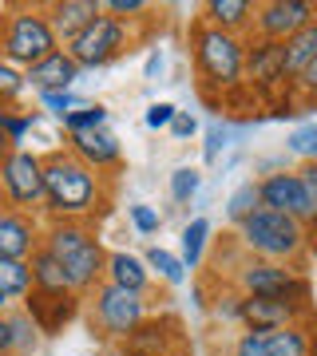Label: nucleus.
Segmentation results:
<instances>
[{
	"mask_svg": "<svg viewBox=\"0 0 317 356\" xmlns=\"http://www.w3.org/2000/svg\"><path fill=\"white\" fill-rule=\"evenodd\" d=\"M95 242V234L88 229V222L84 218H63V222H52L48 229H44V250L48 254H56L60 261H68V257H76L84 245Z\"/></svg>",
	"mask_w": 317,
	"mask_h": 356,
	"instance_id": "obj_18",
	"label": "nucleus"
},
{
	"mask_svg": "<svg viewBox=\"0 0 317 356\" xmlns=\"http://www.w3.org/2000/svg\"><path fill=\"white\" fill-rule=\"evenodd\" d=\"M24 313L40 325L44 337H60L79 317V293H40L32 289L24 297Z\"/></svg>",
	"mask_w": 317,
	"mask_h": 356,
	"instance_id": "obj_12",
	"label": "nucleus"
},
{
	"mask_svg": "<svg viewBox=\"0 0 317 356\" xmlns=\"http://www.w3.org/2000/svg\"><path fill=\"white\" fill-rule=\"evenodd\" d=\"M28 79L20 67H13L8 60H0V99H16V95H24Z\"/></svg>",
	"mask_w": 317,
	"mask_h": 356,
	"instance_id": "obj_38",
	"label": "nucleus"
},
{
	"mask_svg": "<svg viewBox=\"0 0 317 356\" xmlns=\"http://www.w3.org/2000/svg\"><path fill=\"white\" fill-rule=\"evenodd\" d=\"M238 293L242 297H270V301H293L305 305L309 301V281L293 266L278 261H250L238 269Z\"/></svg>",
	"mask_w": 317,
	"mask_h": 356,
	"instance_id": "obj_6",
	"label": "nucleus"
},
{
	"mask_svg": "<svg viewBox=\"0 0 317 356\" xmlns=\"http://www.w3.org/2000/svg\"><path fill=\"white\" fill-rule=\"evenodd\" d=\"M314 60H317V20L286 40V72H290V79H297Z\"/></svg>",
	"mask_w": 317,
	"mask_h": 356,
	"instance_id": "obj_23",
	"label": "nucleus"
},
{
	"mask_svg": "<svg viewBox=\"0 0 317 356\" xmlns=\"http://www.w3.org/2000/svg\"><path fill=\"white\" fill-rule=\"evenodd\" d=\"M40 245H44V229L36 226V218L13 206H0V257L32 261Z\"/></svg>",
	"mask_w": 317,
	"mask_h": 356,
	"instance_id": "obj_13",
	"label": "nucleus"
},
{
	"mask_svg": "<svg viewBox=\"0 0 317 356\" xmlns=\"http://www.w3.org/2000/svg\"><path fill=\"white\" fill-rule=\"evenodd\" d=\"M246 79L254 91H274L281 83H290L286 72V44L281 40H250L246 51Z\"/></svg>",
	"mask_w": 317,
	"mask_h": 356,
	"instance_id": "obj_11",
	"label": "nucleus"
},
{
	"mask_svg": "<svg viewBox=\"0 0 317 356\" xmlns=\"http://www.w3.org/2000/svg\"><path fill=\"white\" fill-rule=\"evenodd\" d=\"M314 111H317V103H314Z\"/></svg>",
	"mask_w": 317,
	"mask_h": 356,
	"instance_id": "obj_51",
	"label": "nucleus"
},
{
	"mask_svg": "<svg viewBox=\"0 0 317 356\" xmlns=\"http://www.w3.org/2000/svg\"><path fill=\"white\" fill-rule=\"evenodd\" d=\"M44 191H48L44 210L56 222H63V218H88L103 202L100 175L88 163H79L72 151L44 154Z\"/></svg>",
	"mask_w": 317,
	"mask_h": 356,
	"instance_id": "obj_1",
	"label": "nucleus"
},
{
	"mask_svg": "<svg viewBox=\"0 0 317 356\" xmlns=\"http://www.w3.org/2000/svg\"><path fill=\"white\" fill-rule=\"evenodd\" d=\"M103 13L127 24V20H139L143 13H151V4H147V0H107V4H103Z\"/></svg>",
	"mask_w": 317,
	"mask_h": 356,
	"instance_id": "obj_39",
	"label": "nucleus"
},
{
	"mask_svg": "<svg viewBox=\"0 0 317 356\" xmlns=\"http://www.w3.org/2000/svg\"><path fill=\"white\" fill-rule=\"evenodd\" d=\"M270 356H314V337H309V329H302V325L281 329L274 348H270Z\"/></svg>",
	"mask_w": 317,
	"mask_h": 356,
	"instance_id": "obj_29",
	"label": "nucleus"
},
{
	"mask_svg": "<svg viewBox=\"0 0 317 356\" xmlns=\"http://www.w3.org/2000/svg\"><path fill=\"white\" fill-rule=\"evenodd\" d=\"M167 356H175V353H167Z\"/></svg>",
	"mask_w": 317,
	"mask_h": 356,
	"instance_id": "obj_52",
	"label": "nucleus"
},
{
	"mask_svg": "<svg viewBox=\"0 0 317 356\" xmlns=\"http://www.w3.org/2000/svg\"><path fill=\"white\" fill-rule=\"evenodd\" d=\"M103 356H131V353H127L123 344H111V348H107V353H103Z\"/></svg>",
	"mask_w": 317,
	"mask_h": 356,
	"instance_id": "obj_48",
	"label": "nucleus"
},
{
	"mask_svg": "<svg viewBox=\"0 0 317 356\" xmlns=\"http://www.w3.org/2000/svg\"><path fill=\"white\" fill-rule=\"evenodd\" d=\"M60 36H56V28H52L48 13L44 8H13V13L0 20V60H8L13 67L28 72V67H36L40 60H48L52 51H60Z\"/></svg>",
	"mask_w": 317,
	"mask_h": 356,
	"instance_id": "obj_3",
	"label": "nucleus"
},
{
	"mask_svg": "<svg viewBox=\"0 0 317 356\" xmlns=\"http://www.w3.org/2000/svg\"><path fill=\"white\" fill-rule=\"evenodd\" d=\"M143 261H147L151 273H159L167 285H183V281H187V266H183V257L171 254V250H163V245H151V250L143 254Z\"/></svg>",
	"mask_w": 317,
	"mask_h": 356,
	"instance_id": "obj_28",
	"label": "nucleus"
},
{
	"mask_svg": "<svg viewBox=\"0 0 317 356\" xmlns=\"http://www.w3.org/2000/svg\"><path fill=\"white\" fill-rule=\"evenodd\" d=\"M44 13H48L56 36H60L63 44H72L91 20H100L103 16V4H95V0H52Z\"/></svg>",
	"mask_w": 317,
	"mask_h": 356,
	"instance_id": "obj_16",
	"label": "nucleus"
},
{
	"mask_svg": "<svg viewBox=\"0 0 317 356\" xmlns=\"http://www.w3.org/2000/svg\"><path fill=\"white\" fill-rule=\"evenodd\" d=\"M4 313H8V297H4V293H0V317H4Z\"/></svg>",
	"mask_w": 317,
	"mask_h": 356,
	"instance_id": "obj_49",
	"label": "nucleus"
},
{
	"mask_svg": "<svg viewBox=\"0 0 317 356\" xmlns=\"http://www.w3.org/2000/svg\"><path fill=\"white\" fill-rule=\"evenodd\" d=\"M8 321H13V341H16V356H28V353H36V344H40V325L32 317H28L24 309H16V313H8Z\"/></svg>",
	"mask_w": 317,
	"mask_h": 356,
	"instance_id": "obj_32",
	"label": "nucleus"
},
{
	"mask_svg": "<svg viewBox=\"0 0 317 356\" xmlns=\"http://www.w3.org/2000/svg\"><path fill=\"white\" fill-rule=\"evenodd\" d=\"M278 332L274 329H242L238 341H234V348H230V356H270V348H274V341H278Z\"/></svg>",
	"mask_w": 317,
	"mask_h": 356,
	"instance_id": "obj_30",
	"label": "nucleus"
},
{
	"mask_svg": "<svg viewBox=\"0 0 317 356\" xmlns=\"http://www.w3.org/2000/svg\"><path fill=\"white\" fill-rule=\"evenodd\" d=\"M286 151L297 154L302 163H317V119L314 123H302V127L290 131V139H286Z\"/></svg>",
	"mask_w": 317,
	"mask_h": 356,
	"instance_id": "obj_33",
	"label": "nucleus"
},
{
	"mask_svg": "<svg viewBox=\"0 0 317 356\" xmlns=\"http://www.w3.org/2000/svg\"><path fill=\"white\" fill-rule=\"evenodd\" d=\"M305 313V305H293V301H270V297H246L242 301V325L246 329H290L297 325Z\"/></svg>",
	"mask_w": 317,
	"mask_h": 356,
	"instance_id": "obj_15",
	"label": "nucleus"
},
{
	"mask_svg": "<svg viewBox=\"0 0 317 356\" xmlns=\"http://www.w3.org/2000/svg\"><path fill=\"white\" fill-rule=\"evenodd\" d=\"M63 131H68V139L72 135H91V131H107V123H111V111L103 107V103H88L84 111L68 115V119H60Z\"/></svg>",
	"mask_w": 317,
	"mask_h": 356,
	"instance_id": "obj_27",
	"label": "nucleus"
},
{
	"mask_svg": "<svg viewBox=\"0 0 317 356\" xmlns=\"http://www.w3.org/2000/svg\"><path fill=\"white\" fill-rule=\"evenodd\" d=\"M302 182H305V191H309V198H314V206H317V163H302Z\"/></svg>",
	"mask_w": 317,
	"mask_h": 356,
	"instance_id": "obj_45",
	"label": "nucleus"
},
{
	"mask_svg": "<svg viewBox=\"0 0 317 356\" xmlns=\"http://www.w3.org/2000/svg\"><path fill=\"white\" fill-rule=\"evenodd\" d=\"M258 206H262V191H258V182H242L238 191L226 198V218L238 226V222H246Z\"/></svg>",
	"mask_w": 317,
	"mask_h": 356,
	"instance_id": "obj_31",
	"label": "nucleus"
},
{
	"mask_svg": "<svg viewBox=\"0 0 317 356\" xmlns=\"http://www.w3.org/2000/svg\"><path fill=\"white\" fill-rule=\"evenodd\" d=\"M250 127H258V119H254V123H230V119H215V123L206 127L203 159H206V163H215V159H218V151H222V147H230V139H238V135H246Z\"/></svg>",
	"mask_w": 317,
	"mask_h": 356,
	"instance_id": "obj_26",
	"label": "nucleus"
},
{
	"mask_svg": "<svg viewBox=\"0 0 317 356\" xmlns=\"http://www.w3.org/2000/svg\"><path fill=\"white\" fill-rule=\"evenodd\" d=\"M0 356H16V341H13V321H8V313L0 317Z\"/></svg>",
	"mask_w": 317,
	"mask_h": 356,
	"instance_id": "obj_44",
	"label": "nucleus"
},
{
	"mask_svg": "<svg viewBox=\"0 0 317 356\" xmlns=\"http://www.w3.org/2000/svg\"><path fill=\"white\" fill-rule=\"evenodd\" d=\"M178 119V107L175 103H151V107H147V115H143V123H147V127L151 131H171V123H175Z\"/></svg>",
	"mask_w": 317,
	"mask_h": 356,
	"instance_id": "obj_40",
	"label": "nucleus"
},
{
	"mask_svg": "<svg viewBox=\"0 0 317 356\" xmlns=\"http://www.w3.org/2000/svg\"><path fill=\"white\" fill-rule=\"evenodd\" d=\"M167 329H175V321H143L139 329L123 341V348L131 356H167L175 348V337Z\"/></svg>",
	"mask_w": 317,
	"mask_h": 356,
	"instance_id": "obj_21",
	"label": "nucleus"
},
{
	"mask_svg": "<svg viewBox=\"0 0 317 356\" xmlns=\"http://www.w3.org/2000/svg\"><path fill=\"white\" fill-rule=\"evenodd\" d=\"M314 356H317V337H314Z\"/></svg>",
	"mask_w": 317,
	"mask_h": 356,
	"instance_id": "obj_50",
	"label": "nucleus"
},
{
	"mask_svg": "<svg viewBox=\"0 0 317 356\" xmlns=\"http://www.w3.org/2000/svg\"><path fill=\"white\" fill-rule=\"evenodd\" d=\"M0 191H4V202L13 210H40L48 202V191H44V154H32V151H13V159L4 163L0 170Z\"/></svg>",
	"mask_w": 317,
	"mask_h": 356,
	"instance_id": "obj_7",
	"label": "nucleus"
},
{
	"mask_svg": "<svg viewBox=\"0 0 317 356\" xmlns=\"http://www.w3.org/2000/svg\"><path fill=\"white\" fill-rule=\"evenodd\" d=\"M13 143H8V135H4V131H0V170H4V163H8V159H13Z\"/></svg>",
	"mask_w": 317,
	"mask_h": 356,
	"instance_id": "obj_47",
	"label": "nucleus"
},
{
	"mask_svg": "<svg viewBox=\"0 0 317 356\" xmlns=\"http://www.w3.org/2000/svg\"><path fill=\"white\" fill-rule=\"evenodd\" d=\"M40 107L44 111H52L56 119H68V115H76L88 107V99L84 95H76V91H48V95H40Z\"/></svg>",
	"mask_w": 317,
	"mask_h": 356,
	"instance_id": "obj_34",
	"label": "nucleus"
},
{
	"mask_svg": "<svg viewBox=\"0 0 317 356\" xmlns=\"http://www.w3.org/2000/svg\"><path fill=\"white\" fill-rule=\"evenodd\" d=\"M190 44H194V67L199 76L218 91H238L242 79H246V51H250V40L234 36V32H222V28L199 24L190 32Z\"/></svg>",
	"mask_w": 317,
	"mask_h": 356,
	"instance_id": "obj_4",
	"label": "nucleus"
},
{
	"mask_svg": "<svg viewBox=\"0 0 317 356\" xmlns=\"http://www.w3.org/2000/svg\"><path fill=\"white\" fill-rule=\"evenodd\" d=\"M159 72H163V51H151V60H147V67H143V76L155 79Z\"/></svg>",
	"mask_w": 317,
	"mask_h": 356,
	"instance_id": "obj_46",
	"label": "nucleus"
},
{
	"mask_svg": "<svg viewBox=\"0 0 317 356\" xmlns=\"http://www.w3.org/2000/svg\"><path fill=\"white\" fill-rule=\"evenodd\" d=\"M127 218H131V226L139 229L143 238H151V234H159V226H163V218H159V210L147 202H131L127 206Z\"/></svg>",
	"mask_w": 317,
	"mask_h": 356,
	"instance_id": "obj_37",
	"label": "nucleus"
},
{
	"mask_svg": "<svg viewBox=\"0 0 317 356\" xmlns=\"http://www.w3.org/2000/svg\"><path fill=\"white\" fill-rule=\"evenodd\" d=\"M199 186H203V175H199L194 166L171 170V198H175V202H190V198L199 194Z\"/></svg>",
	"mask_w": 317,
	"mask_h": 356,
	"instance_id": "obj_35",
	"label": "nucleus"
},
{
	"mask_svg": "<svg viewBox=\"0 0 317 356\" xmlns=\"http://www.w3.org/2000/svg\"><path fill=\"white\" fill-rule=\"evenodd\" d=\"M238 242L258 254L262 261H278V266H290L305 254L309 245V234H305V222L290 214H278V210H266L258 206L246 222H238Z\"/></svg>",
	"mask_w": 317,
	"mask_h": 356,
	"instance_id": "obj_2",
	"label": "nucleus"
},
{
	"mask_svg": "<svg viewBox=\"0 0 317 356\" xmlns=\"http://www.w3.org/2000/svg\"><path fill=\"white\" fill-rule=\"evenodd\" d=\"M254 13H258V4H250V0H206L203 4V24L242 36V32L254 28Z\"/></svg>",
	"mask_w": 317,
	"mask_h": 356,
	"instance_id": "obj_19",
	"label": "nucleus"
},
{
	"mask_svg": "<svg viewBox=\"0 0 317 356\" xmlns=\"http://www.w3.org/2000/svg\"><path fill=\"white\" fill-rule=\"evenodd\" d=\"M40 115L36 111H24V115H13V111H0V131L8 135V143H13L16 151H20V143L28 139V131H32V123H36Z\"/></svg>",
	"mask_w": 317,
	"mask_h": 356,
	"instance_id": "obj_36",
	"label": "nucleus"
},
{
	"mask_svg": "<svg viewBox=\"0 0 317 356\" xmlns=\"http://www.w3.org/2000/svg\"><path fill=\"white\" fill-rule=\"evenodd\" d=\"M262 191V206L266 210H278V214H290L297 222H317V206L305 191V182L297 170H278V175H266L258 182Z\"/></svg>",
	"mask_w": 317,
	"mask_h": 356,
	"instance_id": "obj_10",
	"label": "nucleus"
},
{
	"mask_svg": "<svg viewBox=\"0 0 317 356\" xmlns=\"http://www.w3.org/2000/svg\"><path fill=\"white\" fill-rule=\"evenodd\" d=\"M242 301H246L242 293H222L210 313H215V321H242Z\"/></svg>",
	"mask_w": 317,
	"mask_h": 356,
	"instance_id": "obj_41",
	"label": "nucleus"
},
{
	"mask_svg": "<svg viewBox=\"0 0 317 356\" xmlns=\"http://www.w3.org/2000/svg\"><path fill=\"white\" fill-rule=\"evenodd\" d=\"M293 88L302 91V95H317V60H314L309 67H305V72H302L297 79H293Z\"/></svg>",
	"mask_w": 317,
	"mask_h": 356,
	"instance_id": "obj_43",
	"label": "nucleus"
},
{
	"mask_svg": "<svg viewBox=\"0 0 317 356\" xmlns=\"http://www.w3.org/2000/svg\"><path fill=\"white\" fill-rule=\"evenodd\" d=\"M314 20L317 4H309V0H266L254 13V40H281L286 44Z\"/></svg>",
	"mask_w": 317,
	"mask_h": 356,
	"instance_id": "obj_9",
	"label": "nucleus"
},
{
	"mask_svg": "<svg viewBox=\"0 0 317 356\" xmlns=\"http://www.w3.org/2000/svg\"><path fill=\"white\" fill-rule=\"evenodd\" d=\"M32 285H36L40 293H72V281H68V269H63V261L56 254H48L44 245H40L36 254H32Z\"/></svg>",
	"mask_w": 317,
	"mask_h": 356,
	"instance_id": "obj_22",
	"label": "nucleus"
},
{
	"mask_svg": "<svg viewBox=\"0 0 317 356\" xmlns=\"http://www.w3.org/2000/svg\"><path fill=\"white\" fill-rule=\"evenodd\" d=\"M206 242H210V222L206 218H190L183 226V266L187 269H199L203 266V254H206Z\"/></svg>",
	"mask_w": 317,
	"mask_h": 356,
	"instance_id": "obj_25",
	"label": "nucleus"
},
{
	"mask_svg": "<svg viewBox=\"0 0 317 356\" xmlns=\"http://www.w3.org/2000/svg\"><path fill=\"white\" fill-rule=\"evenodd\" d=\"M68 151L76 154L79 163H88L95 175L100 170H111V166L123 163V147L111 131H91V135H72L68 139Z\"/></svg>",
	"mask_w": 317,
	"mask_h": 356,
	"instance_id": "obj_17",
	"label": "nucleus"
},
{
	"mask_svg": "<svg viewBox=\"0 0 317 356\" xmlns=\"http://www.w3.org/2000/svg\"><path fill=\"white\" fill-rule=\"evenodd\" d=\"M107 281L119 285V289H131V293H143L151 289V266L143 257L127 254V250H111L107 254Z\"/></svg>",
	"mask_w": 317,
	"mask_h": 356,
	"instance_id": "obj_20",
	"label": "nucleus"
},
{
	"mask_svg": "<svg viewBox=\"0 0 317 356\" xmlns=\"http://www.w3.org/2000/svg\"><path fill=\"white\" fill-rule=\"evenodd\" d=\"M194 131H199V119H194L190 111H178V119L171 123V135H175V139H190Z\"/></svg>",
	"mask_w": 317,
	"mask_h": 356,
	"instance_id": "obj_42",
	"label": "nucleus"
},
{
	"mask_svg": "<svg viewBox=\"0 0 317 356\" xmlns=\"http://www.w3.org/2000/svg\"><path fill=\"white\" fill-rule=\"evenodd\" d=\"M32 289H36L32 285V266L16 261V257H0V293L8 301H24Z\"/></svg>",
	"mask_w": 317,
	"mask_h": 356,
	"instance_id": "obj_24",
	"label": "nucleus"
},
{
	"mask_svg": "<svg viewBox=\"0 0 317 356\" xmlns=\"http://www.w3.org/2000/svg\"><path fill=\"white\" fill-rule=\"evenodd\" d=\"M127 44H131L127 24L103 13L100 20H91V24L84 28L72 44H63V48H68V56H72L79 67H107L111 60H119V56H123Z\"/></svg>",
	"mask_w": 317,
	"mask_h": 356,
	"instance_id": "obj_8",
	"label": "nucleus"
},
{
	"mask_svg": "<svg viewBox=\"0 0 317 356\" xmlns=\"http://www.w3.org/2000/svg\"><path fill=\"white\" fill-rule=\"evenodd\" d=\"M147 321V297L131 289H119L111 281H103L100 289L91 293V325L111 337V341L123 344L131 332Z\"/></svg>",
	"mask_w": 317,
	"mask_h": 356,
	"instance_id": "obj_5",
	"label": "nucleus"
},
{
	"mask_svg": "<svg viewBox=\"0 0 317 356\" xmlns=\"http://www.w3.org/2000/svg\"><path fill=\"white\" fill-rule=\"evenodd\" d=\"M79 72H84V67L68 56V48H60V51H52L48 60H40L36 67H28L24 79H28V88L36 91V95H48V91H72V83L79 79Z\"/></svg>",
	"mask_w": 317,
	"mask_h": 356,
	"instance_id": "obj_14",
	"label": "nucleus"
}]
</instances>
